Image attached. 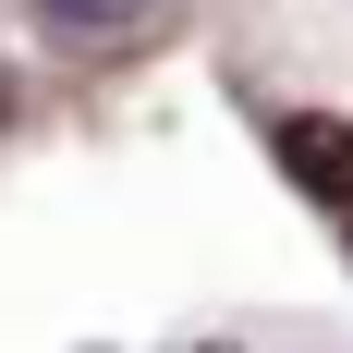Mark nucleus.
<instances>
[{
	"label": "nucleus",
	"instance_id": "nucleus-2",
	"mask_svg": "<svg viewBox=\"0 0 353 353\" xmlns=\"http://www.w3.org/2000/svg\"><path fill=\"white\" fill-rule=\"evenodd\" d=\"M171 12V0H37V25L61 37V49H122V37H146Z\"/></svg>",
	"mask_w": 353,
	"mask_h": 353
},
{
	"label": "nucleus",
	"instance_id": "nucleus-1",
	"mask_svg": "<svg viewBox=\"0 0 353 353\" xmlns=\"http://www.w3.org/2000/svg\"><path fill=\"white\" fill-rule=\"evenodd\" d=\"M268 146H281V171L305 183L317 208H341V219H353V122H329V110H292Z\"/></svg>",
	"mask_w": 353,
	"mask_h": 353
}]
</instances>
